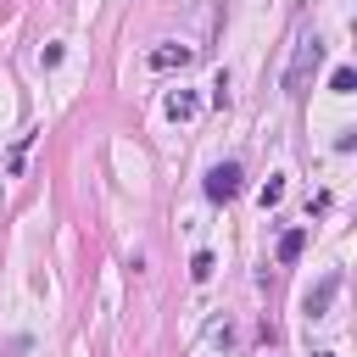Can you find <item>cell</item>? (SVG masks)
Wrapping results in <instances>:
<instances>
[{
    "mask_svg": "<svg viewBox=\"0 0 357 357\" xmlns=\"http://www.w3.org/2000/svg\"><path fill=\"white\" fill-rule=\"evenodd\" d=\"M301 245H307V234H301V229H284V234H279V262H296Z\"/></svg>",
    "mask_w": 357,
    "mask_h": 357,
    "instance_id": "cell-6",
    "label": "cell"
},
{
    "mask_svg": "<svg viewBox=\"0 0 357 357\" xmlns=\"http://www.w3.org/2000/svg\"><path fill=\"white\" fill-rule=\"evenodd\" d=\"M240 195V162H218L206 173V201H234Z\"/></svg>",
    "mask_w": 357,
    "mask_h": 357,
    "instance_id": "cell-2",
    "label": "cell"
},
{
    "mask_svg": "<svg viewBox=\"0 0 357 357\" xmlns=\"http://www.w3.org/2000/svg\"><path fill=\"white\" fill-rule=\"evenodd\" d=\"M257 201H262V206H279V201H284V178H268V184H262V195H257Z\"/></svg>",
    "mask_w": 357,
    "mask_h": 357,
    "instance_id": "cell-8",
    "label": "cell"
},
{
    "mask_svg": "<svg viewBox=\"0 0 357 357\" xmlns=\"http://www.w3.org/2000/svg\"><path fill=\"white\" fill-rule=\"evenodd\" d=\"M335 296H340V273H329V279H324L318 290H307V318H324Z\"/></svg>",
    "mask_w": 357,
    "mask_h": 357,
    "instance_id": "cell-4",
    "label": "cell"
},
{
    "mask_svg": "<svg viewBox=\"0 0 357 357\" xmlns=\"http://www.w3.org/2000/svg\"><path fill=\"white\" fill-rule=\"evenodd\" d=\"M318 67H324V39L312 28H301L296 33V56L284 67V95H307V84L318 78Z\"/></svg>",
    "mask_w": 357,
    "mask_h": 357,
    "instance_id": "cell-1",
    "label": "cell"
},
{
    "mask_svg": "<svg viewBox=\"0 0 357 357\" xmlns=\"http://www.w3.org/2000/svg\"><path fill=\"white\" fill-rule=\"evenodd\" d=\"M190 61H195L190 45H156V50H151V67H156V73H173V67H190Z\"/></svg>",
    "mask_w": 357,
    "mask_h": 357,
    "instance_id": "cell-3",
    "label": "cell"
},
{
    "mask_svg": "<svg viewBox=\"0 0 357 357\" xmlns=\"http://www.w3.org/2000/svg\"><path fill=\"white\" fill-rule=\"evenodd\" d=\"M329 89H335V95H357V73H351V67H335Z\"/></svg>",
    "mask_w": 357,
    "mask_h": 357,
    "instance_id": "cell-7",
    "label": "cell"
},
{
    "mask_svg": "<svg viewBox=\"0 0 357 357\" xmlns=\"http://www.w3.org/2000/svg\"><path fill=\"white\" fill-rule=\"evenodd\" d=\"M190 279H212V251H195V262H190Z\"/></svg>",
    "mask_w": 357,
    "mask_h": 357,
    "instance_id": "cell-9",
    "label": "cell"
},
{
    "mask_svg": "<svg viewBox=\"0 0 357 357\" xmlns=\"http://www.w3.org/2000/svg\"><path fill=\"white\" fill-rule=\"evenodd\" d=\"M195 112H201V100H195L190 89H178V95H167V117H173V123H190Z\"/></svg>",
    "mask_w": 357,
    "mask_h": 357,
    "instance_id": "cell-5",
    "label": "cell"
}]
</instances>
